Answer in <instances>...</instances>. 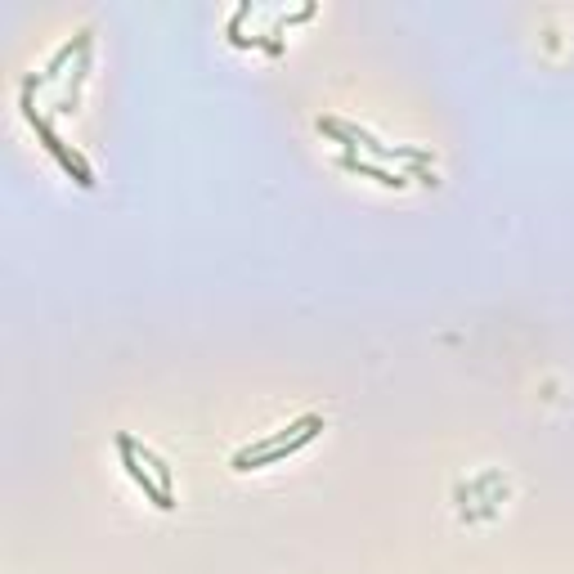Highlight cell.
I'll use <instances>...</instances> for the list:
<instances>
[{
    "label": "cell",
    "mask_w": 574,
    "mask_h": 574,
    "mask_svg": "<svg viewBox=\"0 0 574 574\" xmlns=\"http://www.w3.org/2000/svg\"><path fill=\"white\" fill-rule=\"evenodd\" d=\"M319 426H324V422L310 413V418H301L297 426H287L283 435H269V440H256L251 449H242V453L233 458V467H238V471H251V467H260V462H274V458H283V453H292L297 444H306Z\"/></svg>",
    "instance_id": "obj_1"
},
{
    "label": "cell",
    "mask_w": 574,
    "mask_h": 574,
    "mask_svg": "<svg viewBox=\"0 0 574 574\" xmlns=\"http://www.w3.org/2000/svg\"><path fill=\"white\" fill-rule=\"evenodd\" d=\"M122 453H126V467H131V476H135V480H139V485L153 494V502H157V507H171V494H166L162 485H153V480H148V471L135 462V444H131V440H122Z\"/></svg>",
    "instance_id": "obj_2"
},
{
    "label": "cell",
    "mask_w": 574,
    "mask_h": 574,
    "mask_svg": "<svg viewBox=\"0 0 574 574\" xmlns=\"http://www.w3.org/2000/svg\"><path fill=\"white\" fill-rule=\"evenodd\" d=\"M342 166H346V171H364V175H373V180H382V184H395V189H400V184H409L404 175H391V171L368 166V162H359V157H342Z\"/></svg>",
    "instance_id": "obj_3"
}]
</instances>
